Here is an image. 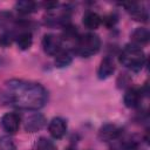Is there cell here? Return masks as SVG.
<instances>
[{
	"mask_svg": "<svg viewBox=\"0 0 150 150\" xmlns=\"http://www.w3.org/2000/svg\"><path fill=\"white\" fill-rule=\"evenodd\" d=\"M6 97L19 109L38 110L47 103L48 91L40 83L15 79L6 82Z\"/></svg>",
	"mask_w": 150,
	"mask_h": 150,
	"instance_id": "cell-1",
	"label": "cell"
},
{
	"mask_svg": "<svg viewBox=\"0 0 150 150\" xmlns=\"http://www.w3.org/2000/svg\"><path fill=\"white\" fill-rule=\"evenodd\" d=\"M118 60L125 68L132 71H139L145 63V54L141 47L131 43L123 48L118 56Z\"/></svg>",
	"mask_w": 150,
	"mask_h": 150,
	"instance_id": "cell-2",
	"label": "cell"
},
{
	"mask_svg": "<svg viewBox=\"0 0 150 150\" xmlns=\"http://www.w3.org/2000/svg\"><path fill=\"white\" fill-rule=\"evenodd\" d=\"M101 48V40L98 35L94 33H87L82 36H79V39L75 42L74 52L82 56V57H90L94 54H96Z\"/></svg>",
	"mask_w": 150,
	"mask_h": 150,
	"instance_id": "cell-3",
	"label": "cell"
},
{
	"mask_svg": "<svg viewBox=\"0 0 150 150\" xmlns=\"http://www.w3.org/2000/svg\"><path fill=\"white\" fill-rule=\"evenodd\" d=\"M43 50L52 56H55L62 50V39L54 34H46L42 39Z\"/></svg>",
	"mask_w": 150,
	"mask_h": 150,
	"instance_id": "cell-4",
	"label": "cell"
},
{
	"mask_svg": "<svg viewBox=\"0 0 150 150\" xmlns=\"http://www.w3.org/2000/svg\"><path fill=\"white\" fill-rule=\"evenodd\" d=\"M46 117L40 112H33L25 118V130L27 132H36L46 125Z\"/></svg>",
	"mask_w": 150,
	"mask_h": 150,
	"instance_id": "cell-5",
	"label": "cell"
},
{
	"mask_svg": "<svg viewBox=\"0 0 150 150\" xmlns=\"http://www.w3.org/2000/svg\"><path fill=\"white\" fill-rule=\"evenodd\" d=\"M20 122H21V118L18 114L15 112H7L5 114L1 120H0V123H1V127L4 128V130L6 132H8L9 135H13L15 134L18 130H19V127H20Z\"/></svg>",
	"mask_w": 150,
	"mask_h": 150,
	"instance_id": "cell-6",
	"label": "cell"
},
{
	"mask_svg": "<svg viewBox=\"0 0 150 150\" xmlns=\"http://www.w3.org/2000/svg\"><path fill=\"white\" fill-rule=\"evenodd\" d=\"M48 131L50 136L55 139H60L66 135L67 131V123L61 117H54L48 124Z\"/></svg>",
	"mask_w": 150,
	"mask_h": 150,
	"instance_id": "cell-7",
	"label": "cell"
},
{
	"mask_svg": "<svg viewBox=\"0 0 150 150\" xmlns=\"http://www.w3.org/2000/svg\"><path fill=\"white\" fill-rule=\"evenodd\" d=\"M122 134V130L120 127H117L116 124H104L100 131H98V138L103 142H109L112 139H116L120 137V135Z\"/></svg>",
	"mask_w": 150,
	"mask_h": 150,
	"instance_id": "cell-8",
	"label": "cell"
},
{
	"mask_svg": "<svg viewBox=\"0 0 150 150\" xmlns=\"http://www.w3.org/2000/svg\"><path fill=\"white\" fill-rule=\"evenodd\" d=\"M122 6L125 7V9L130 13L131 18H134L136 21L145 22L148 20V12L142 5L137 2H128V4H122Z\"/></svg>",
	"mask_w": 150,
	"mask_h": 150,
	"instance_id": "cell-9",
	"label": "cell"
},
{
	"mask_svg": "<svg viewBox=\"0 0 150 150\" xmlns=\"http://www.w3.org/2000/svg\"><path fill=\"white\" fill-rule=\"evenodd\" d=\"M142 100V90L138 88H129L123 97L124 104L128 108H136L139 105Z\"/></svg>",
	"mask_w": 150,
	"mask_h": 150,
	"instance_id": "cell-10",
	"label": "cell"
},
{
	"mask_svg": "<svg viewBox=\"0 0 150 150\" xmlns=\"http://www.w3.org/2000/svg\"><path fill=\"white\" fill-rule=\"evenodd\" d=\"M114 71H115V63H114L112 59L109 57V56L102 59V61H101V63L98 66V69H97L98 79L105 80L109 76H111L114 74Z\"/></svg>",
	"mask_w": 150,
	"mask_h": 150,
	"instance_id": "cell-11",
	"label": "cell"
},
{
	"mask_svg": "<svg viewBox=\"0 0 150 150\" xmlns=\"http://www.w3.org/2000/svg\"><path fill=\"white\" fill-rule=\"evenodd\" d=\"M130 38H131L132 45H135V46H137V47H141V46L148 43L149 38H150V34H149V30H148L146 28L139 27V28H136V29L131 33Z\"/></svg>",
	"mask_w": 150,
	"mask_h": 150,
	"instance_id": "cell-12",
	"label": "cell"
},
{
	"mask_svg": "<svg viewBox=\"0 0 150 150\" xmlns=\"http://www.w3.org/2000/svg\"><path fill=\"white\" fill-rule=\"evenodd\" d=\"M102 22V18L95 13V12H87L83 15V25L88 28V29H96L100 27Z\"/></svg>",
	"mask_w": 150,
	"mask_h": 150,
	"instance_id": "cell-13",
	"label": "cell"
},
{
	"mask_svg": "<svg viewBox=\"0 0 150 150\" xmlns=\"http://www.w3.org/2000/svg\"><path fill=\"white\" fill-rule=\"evenodd\" d=\"M15 39H16L18 47L21 50H26V49L30 48V46L33 43V36H32V33L29 30H22V32H20L15 36Z\"/></svg>",
	"mask_w": 150,
	"mask_h": 150,
	"instance_id": "cell-14",
	"label": "cell"
},
{
	"mask_svg": "<svg viewBox=\"0 0 150 150\" xmlns=\"http://www.w3.org/2000/svg\"><path fill=\"white\" fill-rule=\"evenodd\" d=\"M73 61V54L69 50H61L59 54L55 55V66L57 68H64L69 66Z\"/></svg>",
	"mask_w": 150,
	"mask_h": 150,
	"instance_id": "cell-15",
	"label": "cell"
},
{
	"mask_svg": "<svg viewBox=\"0 0 150 150\" xmlns=\"http://www.w3.org/2000/svg\"><path fill=\"white\" fill-rule=\"evenodd\" d=\"M36 2L30 0H21L15 4V9L21 14H30L36 11Z\"/></svg>",
	"mask_w": 150,
	"mask_h": 150,
	"instance_id": "cell-16",
	"label": "cell"
},
{
	"mask_svg": "<svg viewBox=\"0 0 150 150\" xmlns=\"http://www.w3.org/2000/svg\"><path fill=\"white\" fill-rule=\"evenodd\" d=\"M34 150H56V146L50 139L46 137H41L38 139Z\"/></svg>",
	"mask_w": 150,
	"mask_h": 150,
	"instance_id": "cell-17",
	"label": "cell"
},
{
	"mask_svg": "<svg viewBox=\"0 0 150 150\" xmlns=\"http://www.w3.org/2000/svg\"><path fill=\"white\" fill-rule=\"evenodd\" d=\"M0 150H16L15 142L9 135L0 137Z\"/></svg>",
	"mask_w": 150,
	"mask_h": 150,
	"instance_id": "cell-18",
	"label": "cell"
},
{
	"mask_svg": "<svg viewBox=\"0 0 150 150\" xmlns=\"http://www.w3.org/2000/svg\"><path fill=\"white\" fill-rule=\"evenodd\" d=\"M63 28H64L63 29V34H62L63 35V39H66V40H75V41L79 39V34H77L76 27L67 23Z\"/></svg>",
	"mask_w": 150,
	"mask_h": 150,
	"instance_id": "cell-19",
	"label": "cell"
},
{
	"mask_svg": "<svg viewBox=\"0 0 150 150\" xmlns=\"http://www.w3.org/2000/svg\"><path fill=\"white\" fill-rule=\"evenodd\" d=\"M102 21H103V23H104L107 27H112V26L117 22V16L114 15V14H110V15L104 16V18L102 19Z\"/></svg>",
	"mask_w": 150,
	"mask_h": 150,
	"instance_id": "cell-20",
	"label": "cell"
},
{
	"mask_svg": "<svg viewBox=\"0 0 150 150\" xmlns=\"http://www.w3.org/2000/svg\"><path fill=\"white\" fill-rule=\"evenodd\" d=\"M66 150H75V149H73V148H68V149H66Z\"/></svg>",
	"mask_w": 150,
	"mask_h": 150,
	"instance_id": "cell-21",
	"label": "cell"
}]
</instances>
